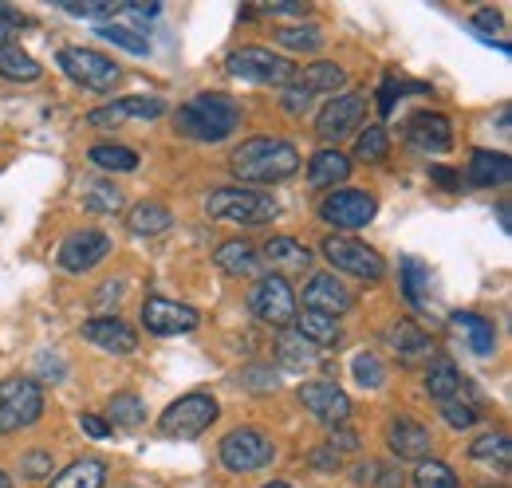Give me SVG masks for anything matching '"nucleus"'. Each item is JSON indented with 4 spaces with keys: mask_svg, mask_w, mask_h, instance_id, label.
Segmentation results:
<instances>
[{
    "mask_svg": "<svg viewBox=\"0 0 512 488\" xmlns=\"http://www.w3.org/2000/svg\"><path fill=\"white\" fill-rule=\"evenodd\" d=\"M355 154H359V162H383L390 154V138H386L383 126H367L355 142Z\"/></svg>",
    "mask_w": 512,
    "mask_h": 488,
    "instance_id": "43",
    "label": "nucleus"
},
{
    "mask_svg": "<svg viewBox=\"0 0 512 488\" xmlns=\"http://www.w3.org/2000/svg\"><path fill=\"white\" fill-rule=\"evenodd\" d=\"M127 225L134 237H158V233H166V229L174 225V217H170L166 205H158V201H142V205L130 209Z\"/></svg>",
    "mask_w": 512,
    "mask_h": 488,
    "instance_id": "31",
    "label": "nucleus"
},
{
    "mask_svg": "<svg viewBox=\"0 0 512 488\" xmlns=\"http://www.w3.org/2000/svg\"><path fill=\"white\" fill-rule=\"evenodd\" d=\"M449 327L457 335H465V343H469V351L477 359H489L497 351V327L485 315H477V311H453L449 315Z\"/></svg>",
    "mask_w": 512,
    "mask_h": 488,
    "instance_id": "21",
    "label": "nucleus"
},
{
    "mask_svg": "<svg viewBox=\"0 0 512 488\" xmlns=\"http://www.w3.org/2000/svg\"><path fill=\"white\" fill-rule=\"evenodd\" d=\"M312 465H320L323 473H331V469L339 465V453H331V449H320V453H312Z\"/></svg>",
    "mask_w": 512,
    "mask_h": 488,
    "instance_id": "55",
    "label": "nucleus"
},
{
    "mask_svg": "<svg viewBox=\"0 0 512 488\" xmlns=\"http://www.w3.org/2000/svg\"><path fill=\"white\" fill-rule=\"evenodd\" d=\"M276 359H280V366H288V370H304V366L320 363V351L300 331H284L276 339Z\"/></svg>",
    "mask_w": 512,
    "mask_h": 488,
    "instance_id": "32",
    "label": "nucleus"
},
{
    "mask_svg": "<svg viewBox=\"0 0 512 488\" xmlns=\"http://www.w3.org/2000/svg\"><path fill=\"white\" fill-rule=\"evenodd\" d=\"M469 28H473L481 40H493V36L505 28V20H501V12H493V8H481V12L469 20Z\"/></svg>",
    "mask_w": 512,
    "mask_h": 488,
    "instance_id": "47",
    "label": "nucleus"
},
{
    "mask_svg": "<svg viewBox=\"0 0 512 488\" xmlns=\"http://www.w3.org/2000/svg\"><path fill=\"white\" fill-rule=\"evenodd\" d=\"M414 488H461L457 481V473L449 469L446 461H418V469H414Z\"/></svg>",
    "mask_w": 512,
    "mask_h": 488,
    "instance_id": "40",
    "label": "nucleus"
},
{
    "mask_svg": "<svg viewBox=\"0 0 512 488\" xmlns=\"http://www.w3.org/2000/svg\"><path fill=\"white\" fill-rule=\"evenodd\" d=\"M87 158H91V166L111 170V174H130V170H138V154H134L130 146H115V142H99V146H91Z\"/></svg>",
    "mask_w": 512,
    "mask_h": 488,
    "instance_id": "33",
    "label": "nucleus"
},
{
    "mask_svg": "<svg viewBox=\"0 0 512 488\" xmlns=\"http://www.w3.org/2000/svg\"><path fill=\"white\" fill-rule=\"evenodd\" d=\"M363 115H367V99L355 95V91H347V95H335V99L323 107L316 130H320L323 142H339L343 134H351V130L363 122Z\"/></svg>",
    "mask_w": 512,
    "mask_h": 488,
    "instance_id": "17",
    "label": "nucleus"
},
{
    "mask_svg": "<svg viewBox=\"0 0 512 488\" xmlns=\"http://www.w3.org/2000/svg\"><path fill=\"white\" fill-rule=\"evenodd\" d=\"M205 213L209 217H217V221H233V225H268L280 209H276V201L268 197V193H260V189H241V185H225V189H217V193H209L205 197Z\"/></svg>",
    "mask_w": 512,
    "mask_h": 488,
    "instance_id": "3",
    "label": "nucleus"
},
{
    "mask_svg": "<svg viewBox=\"0 0 512 488\" xmlns=\"http://www.w3.org/2000/svg\"><path fill=\"white\" fill-rule=\"evenodd\" d=\"M300 406L327 429H339L351 418V398L335 382H304L300 386Z\"/></svg>",
    "mask_w": 512,
    "mask_h": 488,
    "instance_id": "12",
    "label": "nucleus"
},
{
    "mask_svg": "<svg viewBox=\"0 0 512 488\" xmlns=\"http://www.w3.org/2000/svg\"><path fill=\"white\" fill-rule=\"evenodd\" d=\"M241 126V107L229 95H193L186 107H178V130L197 142H225Z\"/></svg>",
    "mask_w": 512,
    "mask_h": 488,
    "instance_id": "2",
    "label": "nucleus"
},
{
    "mask_svg": "<svg viewBox=\"0 0 512 488\" xmlns=\"http://www.w3.org/2000/svg\"><path fill=\"white\" fill-rule=\"evenodd\" d=\"M256 12H264V16H304L308 8L304 4H288V0H272V4H260Z\"/></svg>",
    "mask_w": 512,
    "mask_h": 488,
    "instance_id": "51",
    "label": "nucleus"
},
{
    "mask_svg": "<svg viewBox=\"0 0 512 488\" xmlns=\"http://www.w3.org/2000/svg\"><path fill=\"white\" fill-rule=\"evenodd\" d=\"M473 488H493V485H473Z\"/></svg>",
    "mask_w": 512,
    "mask_h": 488,
    "instance_id": "59",
    "label": "nucleus"
},
{
    "mask_svg": "<svg viewBox=\"0 0 512 488\" xmlns=\"http://www.w3.org/2000/svg\"><path fill=\"white\" fill-rule=\"evenodd\" d=\"M233 178L241 182H284L300 170V154L288 138H272V134H256L249 142H241L229 158Z\"/></svg>",
    "mask_w": 512,
    "mask_h": 488,
    "instance_id": "1",
    "label": "nucleus"
},
{
    "mask_svg": "<svg viewBox=\"0 0 512 488\" xmlns=\"http://www.w3.org/2000/svg\"><path fill=\"white\" fill-rule=\"evenodd\" d=\"M60 67L71 83H79L87 91H111L119 83V63L107 60L103 52H91V48H64Z\"/></svg>",
    "mask_w": 512,
    "mask_h": 488,
    "instance_id": "11",
    "label": "nucleus"
},
{
    "mask_svg": "<svg viewBox=\"0 0 512 488\" xmlns=\"http://www.w3.org/2000/svg\"><path fill=\"white\" fill-rule=\"evenodd\" d=\"M457 390H461V374H457V366L449 363V359H434V363L426 366V394L430 398L449 402V398H457Z\"/></svg>",
    "mask_w": 512,
    "mask_h": 488,
    "instance_id": "35",
    "label": "nucleus"
},
{
    "mask_svg": "<svg viewBox=\"0 0 512 488\" xmlns=\"http://www.w3.org/2000/svg\"><path fill=\"white\" fill-rule=\"evenodd\" d=\"M249 311H253L260 323H272V327H288L296 319V292L284 276L268 272L260 276L249 292Z\"/></svg>",
    "mask_w": 512,
    "mask_h": 488,
    "instance_id": "10",
    "label": "nucleus"
},
{
    "mask_svg": "<svg viewBox=\"0 0 512 488\" xmlns=\"http://www.w3.org/2000/svg\"><path fill=\"white\" fill-rule=\"evenodd\" d=\"M430 178L442 185V189H449V193H453V189H461V174H457V170H449V166H430Z\"/></svg>",
    "mask_w": 512,
    "mask_h": 488,
    "instance_id": "53",
    "label": "nucleus"
},
{
    "mask_svg": "<svg viewBox=\"0 0 512 488\" xmlns=\"http://www.w3.org/2000/svg\"><path fill=\"white\" fill-rule=\"evenodd\" d=\"M83 209H91V213H115V209H123V193L111 182H83Z\"/></svg>",
    "mask_w": 512,
    "mask_h": 488,
    "instance_id": "39",
    "label": "nucleus"
},
{
    "mask_svg": "<svg viewBox=\"0 0 512 488\" xmlns=\"http://www.w3.org/2000/svg\"><path fill=\"white\" fill-rule=\"evenodd\" d=\"M79 335H83L87 343H95L99 351H107V355H134V351H138V335L130 331L123 319H111V315L87 319V323L79 327Z\"/></svg>",
    "mask_w": 512,
    "mask_h": 488,
    "instance_id": "18",
    "label": "nucleus"
},
{
    "mask_svg": "<svg viewBox=\"0 0 512 488\" xmlns=\"http://www.w3.org/2000/svg\"><path fill=\"white\" fill-rule=\"evenodd\" d=\"M296 79L304 83V91H308V95H335L339 87H347V71L331 60L308 63L304 71H296Z\"/></svg>",
    "mask_w": 512,
    "mask_h": 488,
    "instance_id": "27",
    "label": "nucleus"
},
{
    "mask_svg": "<svg viewBox=\"0 0 512 488\" xmlns=\"http://www.w3.org/2000/svg\"><path fill=\"white\" fill-rule=\"evenodd\" d=\"M442 418H446L453 429H469L477 422V406L473 402H457V398H449L442 402Z\"/></svg>",
    "mask_w": 512,
    "mask_h": 488,
    "instance_id": "45",
    "label": "nucleus"
},
{
    "mask_svg": "<svg viewBox=\"0 0 512 488\" xmlns=\"http://www.w3.org/2000/svg\"><path fill=\"white\" fill-rule=\"evenodd\" d=\"M347 178H351V158L343 150L323 146V150L312 154V162H308V185L327 189V185H343Z\"/></svg>",
    "mask_w": 512,
    "mask_h": 488,
    "instance_id": "23",
    "label": "nucleus"
},
{
    "mask_svg": "<svg viewBox=\"0 0 512 488\" xmlns=\"http://www.w3.org/2000/svg\"><path fill=\"white\" fill-rule=\"evenodd\" d=\"M103 485H107V465L99 457H79L67 469H60L48 488H103Z\"/></svg>",
    "mask_w": 512,
    "mask_h": 488,
    "instance_id": "26",
    "label": "nucleus"
},
{
    "mask_svg": "<svg viewBox=\"0 0 512 488\" xmlns=\"http://www.w3.org/2000/svg\"><path fill=\"white\" fill-rule=\"evenodd\" d=\"M264 488H292L288 481H272V485H264Z\"/></svg>",
    "mask_w": 512,
    "mask_h": 488,
    "instance_id": "58",
    "label": "nucleus"
},
{
    "mask_svg": "<svg viewBox=\"0 0 512 488\" xmlns=\"http://www.w3.org/2000/svg\"><path fill=\"white\" fill-rule=\"evenodd\" d=\"M260 260L268 264V268H276V276L280 272H308L312 268V248L308 244H300L296 237H272V241L260 248Z\"/></svg>",
    "mask_w": 512,
    "mask_h": 488,
    "instance_id": "22",
    "label": "nucleus"
},
{
    "mask_svg": "<svg viewBox=\"0 0 512 488\" xmlns=\"http://www.w3.org/2000/svg\"><path fill=\"white\" fill-rule=\"evenodd\" d=\"M16 28H20V20H16V16H12V12L0 4V48L12 40V32H16Z\"/></svg>",
    "mask_w": 512,
    "mask_h": 488,
    "instance_id": "54",
    "label": "nucleus"
},
{
    "mask_svg": "<svg viewBox=\"0 0 512 488\" xmlns=\"http://www.w3.org/2000/svg\"><path fill=\"white\" fill-rule=\"evenodd\" d=\"M351 370H355V382H359L363 390H379V386L386 382V366H383V359H379L375 351H363V355H355Z\"/></svg>",
    "mask_w": 512,
    "mask_h": 488,
    "instance_id": "42",
    "label": "nucleus"
},
{
    "mask_svg": "<svg viewBox=\"0 0 512 488\" xmlns=\"http://www.w3.org/2000/svg\"><path fill=\"white\" fill-rule=\"evenodd\" d=\"M406 146L414 154H426V158L430 154H446L453 146V126L438 111H418L414 119L406 122Z\"/></svg>",
    "mask_w": 512,
    "mask_h": 488,
    "instance_id": "15",
    "label": "nucleus"
},
{
    "mask_svg": "<svg viewBox=\"0 0 512 488\" xmlns=\"http://www.w3.org/2000/svg\"><path fill=\"white\" fill-rule=\"evenodd\" d=\"M107 252H111L107 233H99V229H79V233L64 237V244H60L56 256H60V268L75 272V276H83V272H91L99 260H107Z\"/></svg>",
    "mask_w": 512,
    "mask_h": 488,
    "instance_id": "14",
    "label": "nucleus"
},
{
    "mask_svg": "<svg viewBox=\"0 0 512 488\" xmlns=\"http://www.w3.org/2000/svg\"><path fill=\"white\" fill-rule=\"evenodd\" d=\"M241 382L253 386V390H272V386H276V374H268L264 366H249V370L241 374Z\"/></svg>",
    "mask_w": 512,
    "mask_h": 488,
    "instance_id": "49",
    "label": "nucleus"
},
{
    "mask_svg": "<svg viewBox=\"0 0 512 488\" xmlns=\"http://www.w3.org/2000/svg\"><path fill=\"white\" fill-rule=\"evenodd\" d=\"M497 217H501V229L509 233V205H501V209H497Z\"/></svg>",
    "mask_w": 512,
    "mask_h": 488,
    "instance_id": "56",
    "label": "nucleus"
},
{
    "mask_svg": "<svg viewBox=\"0 0 512 488\" xmlns=\"http://www.w3.org/2000/svg\"><path fill=\"white\" fill-rule=\"evenodd\" d=\"M44 418V390L28 374H12L0 382V429L32 426Z\"/></svg>",
    "mask_w": 512,
    "mask_h": 488,
    "instance_id": "7",
    "label": "nucleus"
},
{
    "mask_svg": "<svg viewBox=\"0 0 512 488\" xmlns=\"http://www.w3.org/2000/svg\"><path fill=\"white\" fill-rule=\"evenodd\" d=\"M296 331H300L316 351H327V347H339V343H343L339 323L320 315V311H296Z\"/></svg>",
    "mask_w": 512,
    "mask_h": 488,
    "instance_id": "28",
    "label": "nucleus"
},
{
    "mask_svg": "<svg viewBox=\"0 0 512 488\" xmlns=\"http://www.w3.org/2000/svg\"><path fill=\"white\" fill-rule=\"evenodd\" d=\"M304 307H308V311H320L327 319H339V315H347V311L355 307V296L343 288V280L320 272V276H312L308 288H304Z\"/></svg>",
    "mask_w": 512,
    "mask_h": 488,
    "instance_id": "19",
    "label": "nucleus"
},
{
    "mask_svg": "<svg viewBox=\"0 0 512 488\" xmlns=\"http://www.w3.org/2000/svg\"><path fill=\"white\" fill-rule=\"evenodd\" d=\"M44 75V67L32 60L20 44H4L0 48V79H8V83H36Z\"/></svg>",
    "mask_w": 512,
    "mask_h": 488,
    "instance_id": "30",
    "label": "nucleus"
},
{
    "mask_svg": "<svg viewBox=\"0 0 512 488\" xmlns=\"http://www.w3.org/2000/svg\"><path fill=\"white\" fill-rule=\"evenodd\" d=\"M0 488H12V481H8V473L0 469Z\"/></svg>",
    "mask_w": 512,
    "mask_h": 488,
    "instance_id": "57",
    "label": "nucleus"
},
{
    "mask_svg": "<svg viewBox=\"0 0 512 488\" xmlns=\"http://www.w3.org/2000/svg\"><path fill=\"white\" fill-rule=\"evenodd\" d=\"M217 418H221L217 398L205 394V390H190V394H182L178 402H170V406L162 410L158 429H162L166 437H182V441H190V437H201Z\"/></svg>",
    "mask_w": 512,
    "mask_h": 488,
    "instance_id": "5",
    "label": "nucleus"
},
{
    "mask_svg": "<svg viewBox=\"0 0 512 488\" xmlns=\"http://www.w3.org/2000/svg\"><path fill=\"white\" fill-rule=\"evenodd\" d=\"M20 473H24L28 481H40V477H48V473H52V453H44V449H36V453H24V457H20Z\"/></svg>",
    "mask_w": 512,
    "mask_h": 488,
    "instance_id": "46",
    "label": "nucleus"
},
{
    "mask_svg": "<svg viewBox=\"0 0 512 488\" xmlns=\"http://www.w3.org/2000/svg\"><path fill=\"white\" fill-rule=\"evenodd\" d=\"M327 449L331 453H355L359 449V433H351V429H331V437H327Z\"/></svg>",
    "mask_w": 512,
    "mask_h": 488,
    "instance_id": "48",
    "label": "nucleus"
},
{
    "mask_svg": "<svg viewBox=\"0 0 512 488\" xmlns=\"http://www.w3.org/2000/svg\"><path fill=\"white\" fill-rule=\"evenodd\" d=\"M308 103H312V95H308L304 87H288V91H284V107H288L292 115H300V111H308Z\"/></svg>",
    "mask_w": 512,
    "mask_h": 488,
    "instance_id": "52",
    "label": "nucleus"
},
{
    "mask_svg": "<svg viewBox=\"0 0 512 488\" xmlns=\"http://www.w3.org/2000/svg\"><path fill=\"white\" fill-rule=\"evenodd\" d=\"M166 115L162 99H146V95H130V99H115L107 107L87 111V126H127V122H150Z\"/></svg>",
    "mask_w": 512,
    "mask_h": 488,
    "instance_id": "16",
    "label": "nucleus"
},
{
    "mask_svg": "<svg viewBox=\"0 0 512 488\" xmlns=\"http://www.w3.org/2000/svg\"><path fill=\"white\" fill-rule=\"evenodd\" d=\"M386 445H390V453L398 461H426L434 437H430V429L422 426V422H414V418H394L386 426Z\"/></svg>",
    "mask_w": 512,
    "mask_h": 488,
    "instance_id": "20",
    "label": "nucleus"
},
{
    "mask_svg": "<svg viewBox=\"0 0 512 488\" xmlns=\"http://www.w3.org/2000/svg\"><path fill=\"white\" fill-rule=\"evenodd\" d=\"M355 485L402 488V469H390V465H383V461H367V465H359V473H355Z\"/></svg>",
    "mask_w": 512,
    "mask_h": 488,
    "instance_id": "41",
    "label": "nucleus"
},
{
    "mask_svg": "<svg viewBox=\"0 0 512 488\" xmlns=\"http://www.w3.org/2000/svg\"><path fill=\"white\" fill-rule=\"evenodd\" d=\"M375 213H379V205H375V197L363 193V189H335V193H327L320 201V221L335 225V229L347 233V237H351L355 229L371 225Z\"/></svg>",
    "mask_w": 512,
    "mask_h": 488,
    "instance_id": "9",
    "label": "nucleus"
},
{
    "mask_svg": "<svg viewBox=\"0 0 512 488\" xmlns=\"http://www.w3.org/2000/svg\"><path fill=\"white\" fill-rule=\"evenodd\" d=\"M79 429H83L87 437H95V441H107V437H111V426H107L99 414H83V418H79Z\"/></svg>",
    "mask_w": 512,
    "mask_h": 488,
    "instance_id": "50",
    "label": "nucleus"
},
{
    "mask_svg": "<svg viewBox=\"0 0 512 488\" xmlns=\"http://www.w3.org/2000/svg\"><path fill=\"white\" fill-rule=\"evenodd\" d=\"M512 178V158L497 154V150H473L469 158V182L473 185H509Z\"/></svg>",
    "mask_w": 512,
    "mask_h": 488,
    "instance_id": "25",
    "label": "nucleus"
},
{
    "mask_svg": "<svg viewBox=\"0 0 512 488\" xmlns=\"http://www.w3.org/2000/svg\"><path fill=\"white\" fill-rule=\"evenodd\" d=\"M107 44H115V48H127V52H134V56H142L150 44H146V36L138 32V28H119V24H99L95 28Z\"/></svg>",
    "mask_w": 512,
    "mask_h": 488,
    "instance_id": "44",
    "label": "nucleus"
},
{
    "mask_svg": "<svg viewBox=\"0 0 512 488\" xmlns=\"http://www.w3.org/2000/svg\"><path fill=\"white\" fill-rule=\"evenodd\" d=\"M320 248H323V260H327L335 272H347V276L367 280V284H379V280L386 276V260L371 248V244L359 241V237L331 233Z\"/></svg>",
    "mask_w": 512,
    "mask_h": 488,
    "instance_id": "6",
    "label": "nucleus"
},
{
    "mask_svg": "<svg viewBox=\"0 0 512 488\" xmlns=\"http://www.w3.org/2000/svg\"><path fill=\"white\" fill-rule=\"evenodd\" d=\"M217 268L229 272V276H256L260 268V248H253L249 241H225L213 252Z\"/></svg>",
    "mask_w": 512,
    "mask_h": 488,
    "instance_id": "29",
    "label": "nucleus"
},
{
    "mask_svg": "<svg viewBox=\"0 0 512 488\" xmlns=\"http://www.w3.org/2000/svg\"><path fill=\"white\" fill-rule=\"evenodd\" d=\"M225 71H229L233 79L268 83V87H292V83H296V63L280 60L272 48H260V44H245V48L229 52Z\"/></svg>",
    "mask_w": 512,
    "mask_h": 488,
    "instance_id": "4",
    "label": "nucleus"
},
{
    "mask_svg": "<svg viewBox=\"0 0 512 488\" xmlns=\"http://www.w3.org/2000/svg\"><path fill=\"white\" fill-rule=\"evenodd\" d=\"M276 44H284L292 52H320L323 32L320 24H288V28H276Z\"/></svg>",
    "mask_w": 512,
    "mask_h": 488,
    "instance_id": "38",
    "label": "nucleus"
},
{
    "mask_svg": "<svg viewBox=\"0 0 512 488\" xmlns=\"http://www.w3.org/2000/svg\"><path fill=\"white\" fill-rule=\"evenodd\" d=\"M272 457H276V445L264 429L241 426L221 437V465L229 473H256V469L272 465Z\"/></svg>",
    "mask_w": 512,
    "mask_h": 488,
    "instance_id": "8",
    "label": "nucleus"
},
{
    "mask_svg": "<svg viewBox=\"0 0 512 488\" xmlns=\"http://www.w3.org/2000/svg\"><path fill=\"white\" fill-rule=\"evenodd\" d=\"M390 347L398 351L402 363H418V359H430V355H434L430 335H426L418 323H410V319H398V323L390 327Z\"/></svg>",
    "mask_w": 512,
    "mask_h": 488,
    "instance_id": "24",
    "label": "nucleus"
},
{
    "mask_svg": "<svg viewBox=\"0 0 512 488\" xmlns=\"http://www.w3.org/2000/svg\"><path fill=\"white\" fill-rule=\"evenodd\" d=\"M201 323V315L190 304H178V300H166V296H150L142 304V327L150 335H186Z\"/></svg>",
    "mask_w": 512,
    "mask_h": 488,
    "instance_id": "13",
    "label": "nucleus"
},
{
    "mask_svg": "<svg viewBox=\"0 0 512 488\" xmlns=\"http://www.w3.org/2000/svg\"><path fill=\"white\" fill-rule=\"evenodd\" d=\"M107 426H123V429H134L146 422V402L138 398V394H130V390H123V394H115L111 402H107V418H103Z\"/></svg>",
    "mask_w": 512,
    "mask_h": 488,
    "instance_id": "34",
    "label": "nucleus"
},
{
    "mask_svg": "<svg viewBox=\"0 0 512 488\" xmlns=\"http://www.w3.org/2000/svg\"><path fill=\"white\" fill-rule=\"evenodd\" d=\"M402 292H406L410 304L418 307L430 300V268L422 260H414V256L402 260Z\"/></svg>",
    "mask_w": 512,
    "mask_h": 488,
    "instance_id": "37",
    "label": "nucleus"
},
{
    "mask_svg": "<svg viewBox=\"0 0 512 488\" xmlns=\"http://www.w3.org/2000/svg\"><path fill=\"white\" fill-rule=\"evenodd\" d=\"M469 457H473V461H485V465H493V469H509L512 441L505 433H481V437L469 445Z\"/></svg>",
    "mask_w": 512,
    "mask_h": 488,
    "instance_id": "36",
    "label": "nucleus"
}]
</instances>
